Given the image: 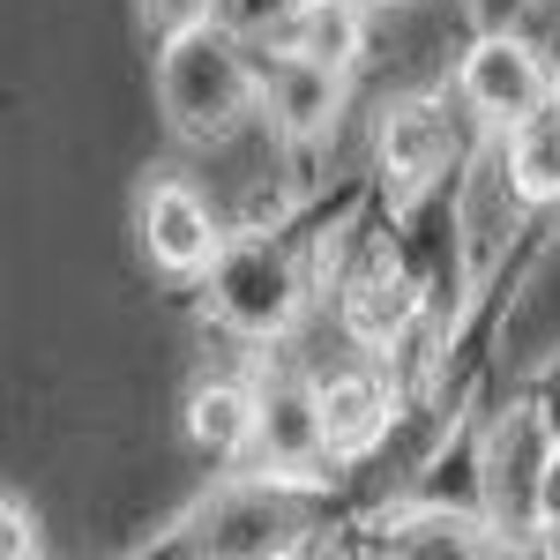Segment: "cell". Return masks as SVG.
<instances>
[{
	"mask_svg": "<svg viewBox=\"0 0 560 560\" xmlns=\"http://www.w3.org/2000/svg\"><path fill=\"white\" fill-rule=\"evenodd\" d=\"M560 433L546 427L538 404H516L493 441H486V516L501 523V538L523 546L538 530V501H546V464H553Z\"/></svg>",
	"mask_w": 560,
	"mask_h": 560,
	"instance_id": "277c9868",
	"label": "cell"
},
{
	"mask_svg": "<svg viewBox=\"0 0 560 560\" xmlns=\"http://www.w3.org/2000/svg\"><path fill=\"white\" fill-rule=\"evenodd\" d=\"M158 105L179 142H195V150L224 142L261 105V52L247 45V31H232L217 15L173 31L158 52Z\"/></svg>",
	"mask_w": 560,
	"mask_h": 560,
	"instance_id": "6da1fadb",
	"label": "cell"
},
{
	"mask_svg": "<svg viewBox=\"0 0 560 560\" xmlns=\"http://www.w3.org/2000/svg\"><path fill=\"white\" fill-rule=\"evenodd\" d=\"M366 8H388V0H366Z\"/></svg>",
	"mask_w": 560,
	"mask_h": 560,
	"instance_id": "ac0fdd59",
	"label": "cell"
},
{
	"mask_svg": "<svg viewBox=\"0 0 560 560\" xmlns=\"http://www.w3.org/2000/svg\"><path fill=\"white\" fill-rule=\"evenodd\" d=\"M419 322V284L396 269V255H374L359 277L345 284V329L366 351H396Z\"/></svg>",
	"mask_w": 560,
	"mask_h": 560,
	"instance_id": "7c38bea8",
	"label": "cell"
},
{
	"mask_svg": "<svg viewBox=\"0 0 560 560\" xmlns=\"http://www.w3.org/2000/svg\"><path fill=\"white\" fill-rule=\"evenodd\" d=\"M456 150H464V135H456L448 97H388L374 120V165L396 187H433L456 165Z\"/></svg>",
	"mask_w": 560,
	"mask_h": 560,
	"instance_id": "52a82bcc",
	"label": "cell"
},
{
	"mask_svg": "<svg viewBox=\"0 0 560 560\" xmlns=\"http://www.w3.org/2000/svg\"><path fill=\"white\" fill-rule=\"evenodd\" d=\"M135 232H142V255L158 261L165 277H210V261L224 255V224L217 210L202 202V187L195 179H150L142 187V202H135Z\"/></svg>",
	"mask_w": 560,
	"mask_h": 560,
	"instance_id": "8992f818",
	"label": "cell"
},
{
	"mask_svg": "<svg viewBox=\"0 0 560 560\" xmlns=\"http://www.w3.org/2000/svg\"><path fill=\"white\" fill-rule=\"evenodd\" d=\"M538 538H546V546H560V448H553V464H546V501H538Z\"/></svg>",
	"mask_w": 560,
	"mask_h": 560,
	"instance_id": "2e32d148",
	"label": "cell"
},
{
	"mask_svg": "<svg viewBox=\"0 0 560 560\" xmlns=\"http://www.w3.org/2000/svg\"><path fill=\"white\" fill-rule=\"evenodd\" d=\"M261 113L284 142H322L345 113V68H322L306 52L261 60Z\"/></svg>",
	"mask_w": 560,
	"mask_h": 560,
	"instance_id": "30bf717a",
	"label": "cell"
},
{
	"mask_svg": "<svg viewBox=\"0 0 560 560\" xmlns=\"http://www.w3.org/2000/svg\"><path fill=\"white\" fill-rule=\"evenodd\" d=\"M142 8V23L158 31V38H173V31H187V23H210L217 0H135Z\"/></svg>",
	"mask_w": 560,
	"mask_h": 560,
	"instance_id": "9a60e30c",
	"label": "cell"
},
{
	"mask_svg": "<svg viewBox=\"0 0 560 560\" xmlns=\"http://www.w3.org/2000/svg\"><path fill=\"white\" fill-rule=\"evenodd\" d=\"M314 404H322V441H329V464H359L374 456L396 427V388H388L382 366H337L314 382Z\"/></svg>",
	"mask_w": 560,
	"mask_h": 560,
	"instance_id": "9c48e42d",
	"label": "cell"
},
{
	"mask_svg": "<svg viewBox=\"0 0 560 560\" xmlns=\"http://www.w3.org/2000/svg\"><path fill=\"white\" fill-rule=\"evenodd\" d=\"M195 546L210 553H292L306 546V509L292 501V478H232L217 486V501L195 509Z\"/></svg>",
	"mask_w": 560,
	"mask_h": 560,
	"instance_id": "5b68a950",
	"label": "cell"
},
{
	"mask_svg": "<svg viewBox=\"0 0 560 560\" xmlns=\"http://www.w3.org/2000/svg\"><path fill=\"white\" fill-rule=\"evenodd\" d=\"M501 150H509V173H516L523 202L530 210H553L560 202V90L501 135Z\"/></svg>",
	"mask_w": 560,
	"mask_h": 560,
	"instance_id": "5bb4252c",
	"label": "cell"
},
{
	"mask_svg": "<svg viewBox=\"0 0 560 560\" xmlns=\"http://www.w3.org/2000/svg\"><path fill=\"white\" fill-rule=\"evenodd\" d=\"M261 433V382L240 374H210V382L187 388V441L210 456V464H247Z\"/></svg>",
	"mask_w": 560,
	"mask_h": 560,
	"instance_id": "8fae6325",
	"label": "cell"
},
{
	"mask_svg": "<svg viewBox=\"0 0 560 560\" xmlns=\"http://www.w3.org/2000/svg\"><path fill=\"white\" fill-rule=\"evenodd\" d=\"M8 553H38V516H23V501H8Z\"/></svg>",
	"mask_w": 560,
	"mask_h": 560,
	"instance_id": "e0dca14e",
	"label": "cell"
},
{
	"mask_svg": "<svg viewBox=\"0 0 560 560\" xmlns=\"http://www.w3.org/2000/svg\"><path fill=\"white\" fill-rule=\"evenodd\" d=\"M553 68H546V52L523 38V31H478L464 45V60H456V105L471 113L486 135H509L523 113H538L546 97H553Z\"/></svg>",
	"mask_w": 560,
	"mask_h": 560,
	"instance_id": "3957f363",
	"label": "cell"
},
{
	"mask_svg": "<svg viewBox=\"0 0 560 560\" xmlns=\"http://www.w3.org/2000/svg\"><path fill=\"white\" fill-rule=\"evenodd\" d=\"M261 478H322L329 464V441H322V404H314V382H292V374H277V382H261V433H255V456H247Z\"/></svg>",
	"mask_w": 560,
	"mask_h": 560,
	"instance_id": "ba28073f",
	"label": "cell"
},
{
	"mask_svg": "<svg viewBox=\"0 0 560 560\" xmlns=\"http://www.w3.org/2000/svg\"><path fill=\"white\" fill-rule=\"evenodd\" d=\"M210 314L224 322V329H240V337H255V345H269V337H284L292 322H300L306 306V269L269 232H240V240H224V255L210 261Z\"/></svg>",
	"mask_w": 560,
	"mask_h": 560,
	"instance_id": "7a4b0ae2",
	"label": "cell"
},
{
	"mask_svg": "<svg viewBox=\"0 0 560 560\" xmlns=\"http://www.w3.org/2000/svg\"><path fill=\"white\" fill-rule=\"evenodd\" d=\"M269 45H277V52H306V60L351 75L359 52H366V0H300L292 23H284Z\"/></svg>",
	"mask_w": 560,
	"mask_h": 560,
	"instance_id": "4fadbf2b",
	"label": "cell"
}]
</instances>
